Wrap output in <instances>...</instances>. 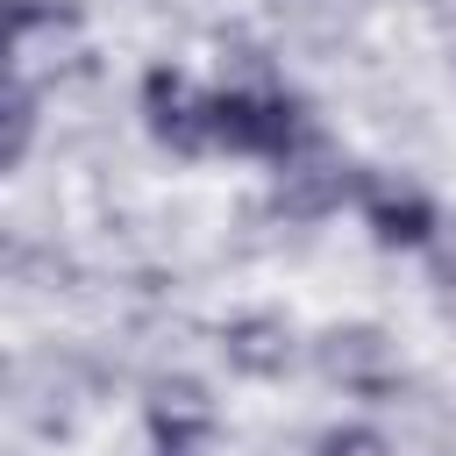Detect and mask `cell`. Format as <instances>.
I'll use <instances>...</instances> for the list:
<instances>
[{
  "label": "cell",
  "instance_id": "obj_1",
  "mask_svg": "<svg viewBox=\"0 0 456 456\" xmlns=\"http://www.w3.org/2000/svg\"><path fill=\"white\" fill-rule=\"evenodd\" d=\"M306 135H321L314 107L278 86V78H228L207 93V142L221 157H256V164H278L292 157Z\"/></svg>",
  "mask_w": 456,
  "mask_h": 456
},
{
  "label": "cell",
  "instance_id": "obj_2",
  "mask_svg": "<svg viewBox=\"0 0 456 456\" xmlns=\"http://www.w3.org/2000/svg\"><path fill=\"white\" fill-rule=\"evenodd\" d=\"M356 171H363V164H349V157L328 142V128H321V135H306L292 157L271 164V207H278L285 221H299V228H306V221H328V214L356 192Z\"/></svg>",
  "mask_w": 456,
  "mask_h": 456
},
{
  "label": "cell",
  "instance_id": "obj_3",
  "mask_svg": "<svg viewBox=\"0 0 456 456\" xmlns=\"http://www.w3.org/2000/svg\"><path fill=\"white\" fill-rule=\"evenodd\" d=\"M349 207H356V221L370 228L378 249H413V256H420V249L435 242V228H442L435 192L413 185V178H399V171H356Z\"/></svg>",
  "mask_w": 456,
  "mask_h": 456
},
{
  "label": "cell",
  "instance_id": "obj_4",
  "mask_svg": "<svg viewBox=\"0 0 456 456\" xmlns=\"http://www.w3.org/2000/svg\"><path fill=\"white\" fill-rule=\"evenodd\" d=\"M306 356H314V370L328 385H342L356 399H385L399 385V349H392V335L378 321H328L306 342Z\"/></svg>",
  "mask_w": 456,
  "mask_h": 456
},
{
  "label": "cell",
  "instance_id": "obj_5",
  "mask_svg": "<svg viewBox=\"0 0 456 456\" xmlns=\"http://www.w3.org/2000/svg\"><path fill=\"white\" fill-rule=\"evenodd\" d=\"M142 435L157 449H185V456H207V442L221 435V399L185 378V370H164L142 385Z\"/></svg>",
  "mask_w": 456,
  "mask_h": 456
},
{
  "label": "cell",
  "instance_id": "obj_6",
  "mask_svg": "<svg viewBox=\"0 0 456 456\" xmlns=\"http://www.w3.org/2000/svg\"><path fill=\"white\" fill-rule=\"evenodd\" d=\"M135 107H142V128H150L157 150H171V157H207L214 150L207 142V86H192L178 64H150Z\"/></svg>",
  "mask_w": 456,
  "mask_h": 456
},
{
  "label": "cell",
  "instance_id": "obj_7",
  "mask_svg": "<svg viewBox=\"0 0 456 456\" xmlns=\"http://www.w3.org/2000/svg\"><path fill=\"white\" fill-rule=\"evenodd\" d=\"M214 349H221V363H228L235 378L271 385V378L292 370V356H299V328H292L278 306H249V314H228V321L214 328Z\"/></svg>",
  "mask_w": 456,
  "mask_h": 456
},
{
  "label": "cell",
  "instance_id": "obj_8",
  "mask_svg": "<svg viewBox=\"0 0 456 456\" xmlns=\"http://www.w3.org/2000/svg\"><path fill=\"white\" fill-rule=\"evenodd\" d=\"M78 7L71 0H0V64L36 36V28H57V21H71Z\"/></svg>",
  "mask_w": 456,
  "mask_h": 456
},
{
  "label": "cell",
  "instance_id": "obj_9",
  "mask_svg": "<svg viewBox=\"0 0 456 456\" xmlns=\"http://www.w3.org/2000/svg\"><path fill=\"white\" fill-rule=\"evenodd\" d=\"M314 456H399V442L378 420H328L314 435Z\"/></svg>",
  "mask_w": 456,
  "mask_h": 456
},
{
  "label": "cell",
  "instance_id": "obj_10",
  "mask_svg": "<svg viewBox=\"0 0 456 456\" xmlns=\"http://www.w3.org/2000/svg\"><path fill=\"white\" fill-rule=\"evenodd\" d=\"M28 142H36V100L0 78V171H14L28 157Z\"/></svg>",
  "mask_w": 456,
  "mask_h": 456
},
{
  "label": "cell",
  "instance_id": "obj_11",
  "mask_svg": "<svg viewBox=\"0 0 456 456\" xmlns=\"http://www.w3.org/2000/svg\"><path fill=\"white\" fill-rule=\"evenodd\" d=\"M420 256H428V278H435L442 292H456V221H449V214H442V228H435V242H428Z\"/></svg>",
  "mask_w": 456,
  "mask_h": 456
},
{
  "label": "cell",
  "instance_id": "obj_12",
  "mask_svg": "<svg viewBox=\"0 0 456 456\" xmlns=\"http://www.w3.org/2000/svg\"><path fill=\"white\" fill-rule=\"evenodd\" d=\"M142 456H185V449H157V442H150V449H142Z\"/></svg>",
  "mask_w": 456,
  "mask_h": 456
}]
</instances>
